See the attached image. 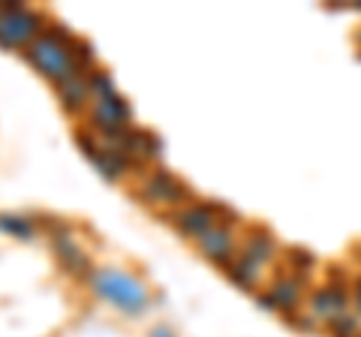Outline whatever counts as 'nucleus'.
<instances>
[{
	"instance_id": "obj_1",
	"label": "nucleus",
	"mask_w": 361,
	"mask_h": 337,
	"mask_svg": "<svg viewBox=\"0 0 361 337\" xmlns=\"http://www.w3.org/2000/svg\"><path fill=\"white\" fill-rule=\"evenodd\" d=\"M70 42H75V39L66 30H61V33H39V37L27 46V58L39 73H45L51 82L61 85L70 75L87 73L85 66L75 61V51H73Z\"/></svg>"
},
{
	"instance_id": "obj_2",
	"label": "nucleus",
	"mask_w": 361,
	"mask_h": 337,
	"mask_svg": "<svg viewBox=\"0 0 361 337\" xmlns=\"http://www.w3.org/2000/svg\"><path fill=\"white\" fill-rule=\"evenodd\" d=\"M90 286H94L99 298L118 305L123 313H130V317H139L151 301L142 280L123 274L118 268H97V271H90Z\"/></svg>"
},
{
	"instance_id": "obj_3",
	"label": "nucleus",
	"mask_w": 361,
	"mask_h": 337,
	"mask_svg": "<svg viewBox=\"0 0 361 337\" xmlns=\"http://www.w3.org/2000/svg\"><path fill=\"white\" fill-rule=\"evenodd\" d=\"M39 25H42V18L37 13H30L27 6H21V4L4 6V16H0V46H6V49L30 46L37 39V33L42 30Z\"/></svg>"
},
{
	"instance_id": "obj_4",
	"label": "nucleus",
	"mask_w": 361,
	"mask_h": 337,
	"mask_svg": "<svg viewBox=\"0 0 361 337\" xmlns=\"http://www.w3.org/2000/svg\"><path fill=\"white\" fill-rule=\"evenodd\" d=\"M304 298V277L298 274H283L271 283L268 292H259V305L265 310H280V313H292Z\"/></svg>"
},
{
	"instance_id": "obj_5",
	"label": "nucleus",
	"mask_w": 361,
	"mask_h": 337,
	"mask_svg": "<svg viewBox=\"0 0 361 337\" xmlns=\"http://www.w3.org/2000/svg\"><path fill=\"white\" fill-rule=\"evenodd\" d=\"M139 196L145 202H169V205H178V202L190 199V190L178 181L175 175H169L166 168H157L139 187Z\"/></svg>"
},
{
	"instance_id": "obj_6",
	"label": "nucleus",
	"mask_w": 361,
	"mask_h": 337,
	"mask_svg": "<svg viewBox=\"0 0 361 337\" xmlns=\"http://www.w3.org/2000/svg\"><path fill=\"white\" fill-rule=\"evenodd\" d=\"M90 115H94V123L99 127L103 136H118V133L127 130L130 106H127V99H123L121 94H115V97H106V99H94Z\"/></svg>"
},
{
	"instance_id": "obj_7",
	"label": "nucleus",
	"mask_w": 361,
	"mask_h": 337,
	"mask_svg": "<svg viewBox=\"0 0 361 337\" xmlns=\"http://www.w3.org/2000/svg\"><path fill=\"white\" fill-rule=\"evenodd\" d=\"M220 211H223V205H217V202H208V205H187V208H180L172 220H175L178 232L190 235V238H199V235H205L208 229L217 226Z\"/></svg>"
},
{
	"instance_id": "obj_8",
	"label": "nucleus",
	"mask_w": 361,
	"mask_h": 337,
	"mask_svg": "<svg viewBox=\"0 0 361 337\" xmlns=\"http://www.w3.org/2000/svg\"><path fill=\"white\" fill-rule=\"evenodd\" d=\"M346 310H349V286L331 283V286H325V289L310 295V313L325 325H329L334 317L346 313Z\"/></svg>"
},
{
	"instance_id": "obj_9",
	"label": "nucleus",
	"mask_w": 361,
	"mask_h": 337,
	"mask_svg": "<svg viewBox=\"0 0 361 337\" xmlns=\"http://www.w3.org/2000/svg\"><path fill=\"white\" fill-rule=\"evenodd\" d=\"M199 253H205L208 259L220 262L223 268L232 262V253H235V235L229 226H223V223H217L214 229H208L205 235H199Z\"/></svg>"
},
{
	"instance_id": "obj_10",
	"label": "nucleus",
	"mask_w": 361,
	"mask_h": 337,
	"mask_svg": "<svg viewBox=\"0 0 361 337\" xmlns=\"http://www.w3.org/2000/svg\"><path fill=\"white\" fill-rule=\"evenodd\" d=\"M54 253H58L61 265L70 274H78V277L90 274V259H87L85 250L75 241H70V238H54Z\"/></svg>"
},
{
	"instance_id": "obj_11",
	"label": "nucleus",
	"mask_w": 361,
	"mask_h": 337,
	"mask_svg": "<svg viewBox=\"0 0 361 337\" xmlns=\"http://www.w3.org/2000/svg\"><path fill=\"white\" fill-rule=\"evenodd\" d=\"M58 94H61V103L66 111H78L85 109V103L90 99V87H87V73H78L70 75L66 82L58 85Z\"/></svg>"
},
{
	"instance_id": "obj_12",
	"label": "nucleus",
	"mask_w": 361,
	"mask_h": 337,
	"mask_svg": "<svg viewBox=\"0 0 361 337\" xmlns=\"http://www.w3.org/2000/svg\"><path fill=\"white\" fill-rule=\"evenodd\" d=\"M274 253H277V241L271 238L265 229H253L250 235H247L244 247H241V256H247V259H253L259 265L271 262V259H274Z\"/></svg>"
},
{
	"instance_id": "obj_13",
	"label": "nucleus",
	"mask_w": 361,
	"mask_h": 337,
	"mask_svg": "<svg viewBox=\"0 0 361 337\" xmlns=\"http://www.w3.org/2000/svg\"><path fill=\"white\" fill-rule=\"evenodd\" d=\"M259 262H253V259H247V256H238V259H232L229 265L223 268L226 274L232 277V283H238L241 289H256L259 286Z\"/></svg>"
},
{
	"instance_id": "obj_14",
	"label": "nucleus",
	"mask_w": 361,
	"mask_h": 337,
	"mask_svg": "<svg viewBox=\"0 0 361 337\" xmlns=\"http://www.w3.org/2000/svg\"><path fill=\"white\" fill-rule=\"evenodd\" d=\"M329 331L331 337H361V317L355 310H346L329 322Z\"/></svg>"
},
{
	"instance_id": "obj_15",
	"label": "nucleus",
	"mask_w": 361,
	"mask_h": 337,
	"mask_svg": "<svg viewBox=\"0 0 361 337\" xmlns=\"http://www.w3.org/2000/svg\"><path fill=\"white\" fill-rule=\"evenodd\" d=\"M87 87H90V97L97 99H106V97H115V85H111V75L103 70H90L87 73Z\"/></svg>"
},
{
	"instance_id": "obj_16",
	"label": "nucleus",
	"mask_w": 361,
	"mask_h": 337,
	"mask_svg": "<svg viewBox=\"0 0 361 337\" xmlns=\"http://www.w3.org/2000/svg\"><path fill=\"white\" fill-rule=\"evenodd\" d=\"M0 229L9 232V235H16V238H30V235H33L30 220L13 217V214H0Z\"/></svg>"
},
{
	"instance_id": "obj_17",
	"label": "nucleus",
	"mask_w": 361,
	"mask_h": 337,
	"mask_svg": "<svg viewBox=\"0 0 361 337\" xmlns=\"http://www.w3.org/2000/svg\"><path fill=\"white\" fill-rule=\"evenodd\" d=\"M292 325L301 329V331H316L319 329V319H316L313 313H301V319H292Z\"/></svg>"
},
{
	"instance_id": "obj_18",
	"label": "nucleus",
	"mask_w": 361,
	"mask_h": 337,
	"mask_svg": "<svg viewBox=\"0 0 361 337\" xmlns=\"http://www.w3.org/2000/svg\"><path fill=\"white\" fill-rule=\"evenodd\" d=\"M353 301H355V313L361 317V277L353 283Z\"/></svg>"
},
{
	"instance_id": "obj_19",
	"label": "nucleus",
	"mask_w": 361,
	"mask_h": 337,
	"mask_svg": "<svg viewBox=\"0 0 361 337\" xmlns=\"http://www.w3.org/2000/svg\"><path fill=\"white\" fill-rule=\"evenodd\" d=\"M151 337H175V334H172V329L160 325V329H154V331H151Z\"/></svg>"
},
{
	"instance_id": "obj_20",
	"label": "nucleus",
	"mask_w": 361,
	"mask_h": 337,
	"mask_svg": "<svg viewBox=\"0 0 361 337\" xmlns=\"http://www.w3.org/2000/svg\"><path fill=\"white\" fill-rule=\"evenodd\" d=\"M358 46H361V33H358Z\"/></svg>"
}]
</instances>
